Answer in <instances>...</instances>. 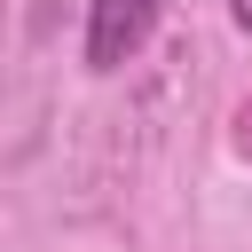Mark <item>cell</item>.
I'll return each instance as SVG.
<instances>
[{"instance_id":"1","label":"cell","mask_w":252,"mask_h":252,"mask_svg":"<svg viewBox=\"0 0 252 252\" xmlns=\"http://www.w3.org/2000/svg\"><path fill=\"white\" fill-rule=\"evenodd\" d=\"M165 0H87V71H118L150 47Z\"/></svg>"},{"instance_id":"2","label":"cell","mask_w":252,"mask_h":252,"mask_svg":"<svg viewBox=\"0 0 252 252\" xmlns=\"http://www.w3.org/2000/svg\"><path fill=\"white\" fill-rule=\"evenodd\" d=\"M228 142H236V158H252V94L236 102V126H228Z\"/></svg>"},{"instance_id":"3","label":"cell","mask_w":252,"mask_h":252,"mask_svg":"<svg viewBox=\"0 0 252 252\" xmlns=\"http://www.w3.org/2000/svg\"><path fill=\"white\" fill-rule=\"evenodd\" d=\"M228 16H236V24H244V32H252V0H228Z\"/></svg>"}]
</instances>
